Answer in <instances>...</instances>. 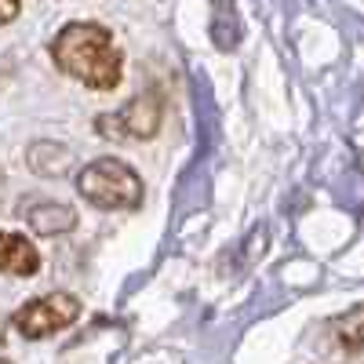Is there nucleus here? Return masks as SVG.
<instances>
[{
  "label": "nucleus",
  "instance_id": "f257e3e1",
  "mask_svg": "<svg viewBox=\"0 0 364 364\" xmlns=\"http://www.w3.org/2000/svg\"><path fill=\"white\" fill-rule=\"evenodd\" d=\"M51 58L66 77L95 91H113L124 77V51L117 48L113 33L99 22L63 26L51 41Z\"/></svg>",
  "mask_w": 364,
  "mask_h": 364
},
{
  "label": "nucleus",
  "instance_id": "f03ea898",
  "mask_svg": "<svg viewBox=\"0 0 364 364\" xmlns=\"http://www.w3.org/2000/svg\"><path fill=\"white\" fill-rule=\"evenodd\" d=\"M77 193L102 211H132L142 204V178L120 157H99L77 171Z\"/></svg>",
  "mask_w": 364,
  "mask_h": 364
},
{
  "label": "nucleus",
  "instance_id": "7ed1b4c3",
  "mask_svg": "<svg viewBox=\"0 0 364 364\" xmlns=\"http://www.w3.org/2000/svg\"><path fill=\"white\" fill-rule=\"evenodd\" d=\"M164 120V99L161 91H139L132 102H124L113 113H102L95 120V132L109 142H142L161 132Z\"/></svg>",
  "mask_w": 364,
  "mask_h": 364
},
{
  "label": "nucleus",
  "instance_id": "20e7f679",
  "mask_svg": "<svg viewBox=\"0 0 364 364\" xmlns=\"http://www.w3.org/2000/svg\"><path fill=\"white\" fill-rule=\"evenodd\" d=\"M77 317H80V299L70 291H51V295L29 299L26 306H18L11 317V328L22 339H48L55 331L70 328Z\"/></svg>",
  "mask_w": 364,
  "mask_h": 364
},
{
  "label": "nucleus",
  "instance_id": "39448f33",
  "mask_svg": "<svg viewBox=\"0 0 364 364\" xmlns=\"http://www.w3.org/2000/svg\"><path fill=\"white\" fill-rule=\"evenodd\" d=\"M328 350L339 364H364V302L328 321Z\"/></svg>",
  "mask_w": 364,
  "mask_h": 364
},
{
  "label": "nucleus",
  "instance_id": "423d86ee",
  "mask_svg": "<svg viewBox=\"0 0 364 364\" xmlns=\"http://www.w3.org/2000/svg\"><path fill=\"white\" fill-rule=\"evenodd\" d=\"M41 269V252L22 233H0V273L11 277H33Z\"/></svg>",
  "mask_w": 364,
  "mask_h": 364
},
{
  "label": "nucleus",
  "instance_id": "0eeeda50",
  "mask_svg": "<svg viewBox=\"0 0 364 364\" xmlns=\"http://www.w3.org/2000/svg\"><path fill=\"white\" fill-rule=\"evenodd\" d=\"M22 215H26L29 230L41 233V237H58V233H70L77 226V211L70 204H58V200H37V204H29Z\"/></svg>",
  "mask_w": 364,
  "mask_h": 364
},
{
  "label": "nucleus",
  "instance_id": "6e6552de",
  "mask_svg": "<svg viewBox=\"0 0 364 364\" xmlns=\"http://www.w3.org/2000/svg\"><path fill=\"white\" fill-rule=\"evenodd\" d=\"M29 168L41 175H63L70 168V149L58 142H37L29 149Z\"/></svg>",
  "mask_w": 364,
  "mask_h": 364
},
{
  "label": "nucleus",
  "instance_id": "1a4fd4ad",
  "mask_svg": "<svg viewBox=\"0 0 364 364\" xmlns=\"http://www.w3.org/2000/svg\"><path fill=\"white\" fill-rule=\"evenodd\" d=\"M18 11H22V0H0V26L15 22V18H18Z\"/></svg>",
  "mask_w": 364,
  "mask_h": 364
},
{
  "label": "nucleus",
  "instance_id": "9d476101",
  "mask_svg": "<svg viewBox=\"0 0 364 364\" xmlns=\"http://www.w3.org/2000/svg\"><path fill=\"white\" fill-rule=\"evenodd\" d=\"M4 339H8V321L0 317V346H4Z\"/></svg>",
  "mask_w": 364,
  "mask_h": 364
},
{
  "label": "nucleus",
  "instance_id": "9b49d317",
  "mask_svg": "<svg viewBox=\"0 0 364 364\" xmlns=\"http://www.w3.org/2000/svg\"><path fill=\"white\" fill-rule=\"evenodd\" d=\"M0 364H11V360H0Z\"/></svg>",
  "mask_w": 364,
  "mask_h": 364
}]
</instances>
